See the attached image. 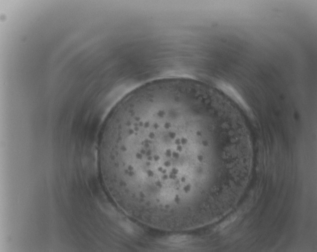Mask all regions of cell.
I'll return each mask as SVG.
<instances>
[{"mask_svg":"<svg viewBox=\"0 0 317 252\" xmlns=\"http://www.w3.org/2000/svg\"><path fill=\"white\" fill-rule=\"evenodd\" d=\"M231 136L225 112L196 81L150 88L118 109L105 164L117 203L128 215L167 230L202 224L212 147Z\"/></svg>","mask_w":317,"mask_h":252,"instance_id":"obj_1","label":"cell"}]
</instances>
